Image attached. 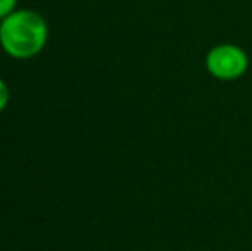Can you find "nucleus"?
Instances as JSON below:
<instances>
[{
  "instance_id": "obj_1",
  "label": "nucleus",
  "mask_w": 252,
  "mask_h": 251,
  "mask_svg": "<svg viewBox=\"0 0 252 251\" xmlns=\"http://www.w3.org/2000/svg\"><path fill=\"white\" fill-rule=\"evenodd\" d=\"M48 41V24L38 10L16 9L2 19L0 45L14 59H31L45 48Z\"/></svg>"
},
{
  "instance_id": "obj_2",
  "label": "nucleus",
  "mask_w": 252,
  "mask_h": 251,
  "mask_svg": "<svg viewBox=\"0 0 252 251\" xmlns=\"http://www.w3.org/2000/svg\"><path fill=\"white\" fill-rule=\"evenodd\" d=\"M204 66L215 79L235 81L249 69V55L235 43H220L206 54Z\"/></svg>"
},
{
  "instance_id": "obj_3",
  "label": "nucleus",
  "mask_w": 252,
  "mask_h": 251,
  "mask_svg": "<svg viewBox=\"0 0 252 251\" xmlns=\"http://www.w3.org/2000/svg\"><path fill=\"white\" fill-rule=\"evenodd\" d=\"M17 9V0H0V21Z\"/></svg>"
},
{
  "instance_id": "obj_4",
  "label": "nucleus",
  "mask_w": 252,
  "mask_h": 251,
  "mask_svg": "<svg viewBox=\"0 0 252 251\" xmlns=\"http://www.w3.org/2000/svg\"><path fill=\"white\" fill-rule=\"evenodd\" d=\"M9 98H10V91L9 88H7L5 81L0 77V112L3 110V108L7 107V104H9Z\"/></svg>"
},
{
  "instance_id": "obj_5",
  "label": "nucleus",
  "mask_w": 252,
  "mask_h": 251,
  "mask_svg": "<svg viewBox=\"0 0 252 251\" xmlns=\"http://www.w3.org/2000/svg\"><path fill=\"white\" fill-rule=\"evenodd\" d=\"M0 33H2V21H0Z\"/></svg>"
}]
</instances>
